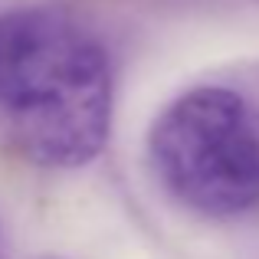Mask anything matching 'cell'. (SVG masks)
Listing matches in <instances>:
<instances>
[{
    "label": "cell",
    "mask_w": 259,
    "mask_h": 259,
    "mask_svg": "<svg viewBox=\"0 0 259 259\" xmlns=\"http://www.w3.org/2000/svg\"><path fill=\"white\" fill-rule=\"evenodd\" d=\"M0 121L36 164H89L112 121L102 43L56 10L0 13Z\"/></svg>",
    "instance_id": "cell-1"
},
{
    "label": "cell",
    "mask_w": 259,
    "mask_h": 259,
    "mask_svg": "<svg viewBox=\"0 0 259 259\" xmlns=\"http://www.w3.org/2000/svg\"><path fill=\"white\" fill-rule=\"evenodd\" d=\"M161 184L203 217H236L259 203V125L243 95L194 89L151 128Z\"/></svg>",
    "instance_id": "cell-2"
}]
</instances>
